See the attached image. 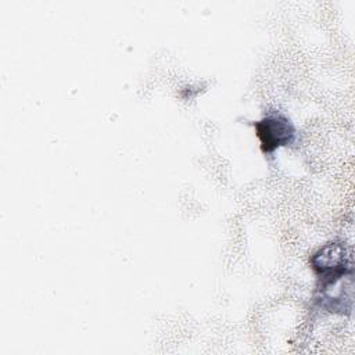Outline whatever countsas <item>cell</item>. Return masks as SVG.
<instances>
[{
    "label": "cell",
    "mask_w": 355,
    "mask_h": 355,
    "mask_svg": "<svg viewBox=\"0 0 355 355\" xmlns=\"http://www.w3.org/2000/svg\"><path fill=\"white\" fill-rule=\"evenodd\" d=\"M255 128L265 153H272L276 147L288 144L294 136L291 122L279 114L265 116L255 125Z\"/></svg>",
    "instance_id": "6da1fadb"
}]
</instances>
